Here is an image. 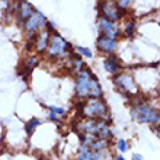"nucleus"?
I'll return each mask as SVG.
<instances>
[{"instance_id": "22", "label": "nucleus", "mask_w": 160, "mask_h": 160, "mask_svg": "<svg viewBox=\"0 0 160 160\" xmlns=\"http://www.w3.org/2000/svg\"><path fill=\"white\" fill-rule=\"evenodd\" d=\"M131 159H132V160H144V157L141 156V154H138V153H135V154H132V156H131Z\"/></svg>"}, {"instance_id": "4", "label": "nucleus", "mask_w": 160, "mask_h": 160, "mask_svg": "<svg viewBox=\"0 0 160 160\" xmlns=\"http://www.w3.org/2000/svg\"><path fill=\"white\" fill-rule=\"evenodd\" d=\"M48 55L52 58H66L70 52H72V44L67 42L66 39L58 34V32H52L50 35V42H48Z\"/></svg>"}, {"instance_id": "6", "label": "nucleus", "mask_w": 160, "mask_h": 160, "mask_svg": "<svg viewBox=\"0 0 160 160\" xmlns=\"http://www.w3.org/2000/svg\"><path fill=\"white\" fill-rule=\"evenodd\" d=\"M99 10H101V18L109 22H117L122 18V10L117 6V2H102L99 3Z\"/></svg>"}, {"instance_id": "23", "label": "nucleus", "mask_w": 160, "mask_h": 160, "mask_svg": "<svg viewBox=\"0 0 160 160\" xmlns=\"http://www.w3.org/2000/svg\"><path fill=\"white\" fill-rule=\"evenodd\" d=\"M115 160H125V159H124V156H121V154H118V156L115 157Z\"/></svg>"}, {"instance_id": "14", "label": "nucleus", "mask_w": 160, "mask_h": 160, "mask_svg": "<svg viewBox=\"0 0 160 160\" xmlns=\"http://www.w3.org/2000/svg\"><path fill=\"white\" fill-rule=\"evenodd\" d=\"M77 160H93V152L88 146H80L79 154H77Z\"/></svg>"}, {"instance_id": "10", "label": "nucleus", "mask_w": 160, "mask_h": 160, "mask_svg": "<svg viewBox=\"0 0 160 160\" xmlns=\"http://www.w3.org/2000/svg\"><path fill=\"white\" fill-rule=\"evenodd\" d=\"M34 12H35V8L29 3V2H21V3L16 4V15H18V18L23 22H25Z\"/></svg>"}, {"instance_id": "5", "label": "nucleus", "mask_w": 160, "mask_h": 160, "mask_svg": "<svg viewBox=\"0 0 160 160\" xmlns=\"http://www.w3.org/2000/svg\"><path fill=\"white\" fill-rule=\"evenodd\" d=\"M114 83L127 96H132L137 93V84L130 73H117L114 76Z\"/></svg>"}, {"instance_id": "16", "label": "nucleus", "mask_w": 160, "mask_h": 160, "mask_svg": "<svg viewBox=\"0 0 160 160\" xmlns=\"http://www.w3.org/2000/svg\"><path fill=\"white\" fill-rule=\"evenodd\" d=\"M124 34L128 37V38H132L135 34V23L132 21H130L128 23L125 25V29H124Z\"/></svg>"}, {"instance_id": "17", "label": "nucleus", "mask_w": 160, "mask_h": 160, "mask_svg": "<svg viewBox=\"0 0 160 160\" xmlns=\"http://www.w3.org/2000/svg\"><path fill=\"white\" fill-rule=\"evenodd\" d=\"M48 109H50V114H54L55 117H63V115H66V109H64V108H60V106L51 105Z\"/></svg>"}, {"instance_id": "9", "label": "nucleus", "mask_w": 160, "mask_h": 160, "mask_svg": "<svg viewBox=\"0 0 160 160\" xmlns=\"http://www.w3.org/2000/svg\"><path fill=\"white\" fill-rule=\"evenodd\" d=\"M96 47H98V50L101 51V52H103V54L112 55L115 51H117V48H118V41L99 34L98 41H96Z\"/></svg>"}, {"instance_id": "20", "label": "nucleus", "mask_w": 160, "mask_h": 160, "mask_svg": "<svg viewBox=\"0 0 160 160\" xmlns=\"http://www.w3.org/2000/svg\"><path fill=\"white\" fill-rule=\"evenodd\" d=\"M117 147H118V150L121 153H125L127 150H128V146H127V141H125V140H119L118 143H117Z\"/></svg>"}, {"instance_id": "7", "label": "nucleus", "mask_w": 160, "mask_h": 160, "mask_svg": "<svg viewBox=\"0 0 160 160\" xmlns=\"http://www.w3.org/2000/svg\"><path fill=\"white\" fill-rule=\"evenodd\" d=\"M47 19L45 16L42 15L41 12H38V10H35L32 15H31L28 19L25 21V29L28 34H37V32H39L41 31L42 26L47 25Z\"/></svg>"}, {"instance_id": "1", "label": "nucleus", "mask_w": 160, "mask_h": 160, "mask_svg": "<svg viewBox=\"0 0 160 160\" xmlns=\"http://www.w3.org/2000/svg\"><path fill=\"white\" fill-rule=\"evenodd\" d=\"M76 95L83 101L102 98L101 84L89 68H84L79 74H76Z\"/></svg>"}, {"instance_id": "13", "label": "nucleus", "mask_w": 160, "mask_h": 160, "mask_svg": "<svg viewBox=\"0 0 160 160\" xmlns=\"http://www.w3.org/2000/svg\"><path fill=\"white\" fill-rule=\"evenodd\" d=\"M70 64H72L73 72L76 73V74H79L82 70H84V63H83V60L80 58V57L76 54V52H74V54H72V58H70Z\"/></svg>"}, {"instance_id": "18", "label": "nucleus", "mask_w": 160, "mask_h": 160, "mask_svg": "<svg viewBox=\"0 0 160 160\" xmlns=\"http://www.w3.org/2000/svg\"><path fill=\"white\" fill-rule=\"evenodd\" d=\"M76 54H80V55H83V57L90 58L92 57V51L89 50V48H84V47H76Z\"/></svg>"}, {"instance_id": "15", "label": "nucleus", "mask_w": 160, "mask_h": 160, "mask_svg": "<svg viewBox=\"0 0 160 160\" xmlns=\"http://www.w3.org/2000/svg\"><path fill=\"white\" fill-rule=\"evenodd\" d=\"M38 125H41V119H38V118H34V119H31V121H28V124H26V134L32 135L35 128Z\"/></svg>"}, {"instance_id": "8", "label": "nucleus", "mask_w": 160, "mask_h": 160, "mask_svg": "<svg viewBox=\"0 0 160 160\" xmlns=\"http://www.w3.org/2000/svg\"><path fill=\"white\" fill-rule=\"evenodd\" d=\"M99 32L101 35H105L108 38H114V39H118L119 34H121V29H119V26L115 23V22H109L101 18L99 19Z\"/></svg>"}, {"instance_id": "21", "label": "nucleus", "mask_w": 160, "mask_h": 160, "mask_svg": "<svg viewBox=\"0 0 160 160\" xmlns=\"http://www.w3.org/2000/svg\"><path fill=\"white\" fill-rule=\"evenodd\" d=\"M37 63H38V58H35V57H34V58H29V60H28V64H26V70H28V72H31V70L37 66Z\"/></svg>"}, {"instance_id": "11", "label": "nucleus", "mask_w": 160, "mask_h": 160, "mask_svg": "<svg viewBox=\"0 0 160 160\" xmlns=\"http://www.w3.org/2000/svg\"><path fill=\"white\" fill-rule=\"evenodd\" d=\"M50 35H51V32L47 29V28L44 31L37 32V39H35V44H37V51H38V52H44V51L48 48Z\"/></svg>"}, {"instance_id": "12", "label": "nucleus", "mask_w": 160, "mask_h": 160, "mask_svg": "<svg viewBox=\"0 0 160 160\" xmlns=\"http://www.w3.org/2000/svg\"><path fill=\"white\" fill-rule=\"evenodd\" d=\"M103 67H105V70L109 74H117V73H119V70H121V63H119V58L117 57V55H109L108 58H105V61H103Z\"/></svg>"}, {"instance_id": "19", "label": "nucleus", "mask_w": 160, "mask_h": 160, "mask_svg": "<svg viewBox=\"0 0 160 160\" xmlns=\"http://www.w3.org/2000/svg\"><path fill=\"white\" fill-rule=\"evenodd\" d=\"M131 4H132V2H131V0H121V2H117V6H118L121 10H122V9H128Z\"/></svg>"}, {"instance_id": "2", "label": "nucleus", "mask_w": 160, "mask_h": 160, "mask_svg": "<svg viewBox=\"0 0 160 160\" xmlns=\"http://www.w3.org/2000/svg\"><path fill=\"white\" fill-rule=\"evenodd\" d=\"M131 117L138 122H152L159 124V111L148 102L137 101L131 106Z\"/></svg>"}, {"instance_id": "3", "label": "nucleus", "mask_w": 160, "mask_h": 160, "mask_svg": "<svg viewBox=\"0 0 160 160\" xmlns=\"http://www.w3.org/2000/svg\"><path fill=\"white\" fill-rule=\"evenodd\" d=\"M82 114L88 119H108V106L102 98L88 99L82 105Z\"/></svg>"}]
</instances>
